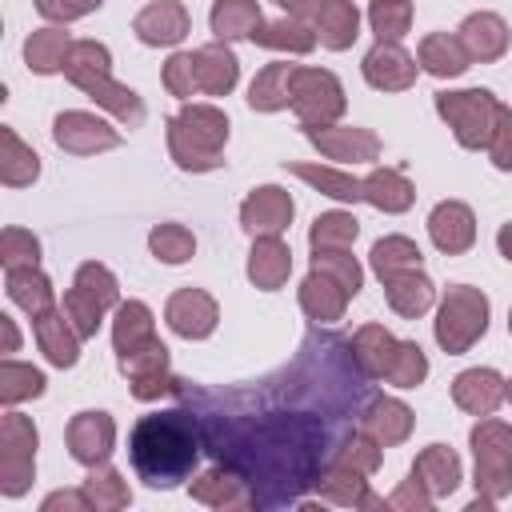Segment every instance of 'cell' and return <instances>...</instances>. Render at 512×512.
<instances>
[{
	"instance_id": "6da1fadb",
	"label": "cell",
	"mask_w": 512,
	"mask_h": 512,
	"mask_svg": "<svg viewBox=\"0 0 512 512\" xmlns=\"http://www.w3.org/2000/svg\"><path fill=\"white\" fill-rule=\"evenodd\" d=\"M132 464L152 488H172L196 464V428L188 412L144 416L132 432Z\"/></svg>"
},
{
	"instance_id": "7a4b0ae2",
	"label": "cell",
	"mask_w": 512,
	"mask_h": 512,
	"mask_svg": "<svg viewBox=\"0 0 512 512\" xmlns=\"http://www.w3.org/2000/svg\"><path fill=\"white\" fill-rule=\"evenodd\" d=\"M484 316H488V304L484 296L476 292H452L444 312H440V324H436V336L444 348H464L472 336L484 332Z\"/></svg>"
},
{
	"instance_id": "3957f363",
	"label": "cell",
	"mask_w": 512,
	"mask_h": 512,
	"mask_svg": "<svg viewBox=\"0 0 512 512\" xmlns=\"http://www.w3.org/2000/svg\"><path fill=\"white\" fill-rule=\"evenodd\" d=\"M472 444H476V476H484L496 488H508L512 484V436L500 424H488L472 432Z\"/></svg>"
},
{
	"instance_id": "277c9868",
	"label": "cell",
	"mask_w": 512,
	"mask_h": 512,
	"mask_svg": "<svg viewBox=\"0 0 512 512\" xmlns=\"http://www.w3.org/2000/svg\"><path fill=\"white\" fill-rule=\"evenodd\" d=\"M68 444H72V456L80 464H100L108 460L112 452V420L104 412H80L68 428Z\"/></svg>"
},
{
	"instance_id": "5b68a950",
	"label": "cell",
	"mask_w": 512,
	"mask_h": 512,
	"mask_svg": "<svg viewBox=\"0 0 512 512\" xmlns=\"http://www.w3.org/2000/svg\"><path fill=\"white\" fill-rule=\"evenodd\" d=\"M292 216V200L280 192V188H260L248 204H244V224L256 232H280Z\"/></svg>"
},
{
	"instance_id": "8992f818",
	"label": "cell",
	"mask_w": 512,
	"mask_h": 512,
	"mask_svg": "<svg viewBox=\"0 0 512 512\" xmlns=\"http://www.w3.org/2000/svg\"><path fill=\"white\" fill-rule=\"evenodd\" d=\"M168 320H172V328H176L180 336H204V332H212V324H216V308H212V300L200 296V292H180V296L172 300V308H168Z\"/></svg>"
},
{
	"instance_id": "52a82bcc",
	"label": "cell",
	"mask_w": 512,
	"mask_h": 512,
	"mask_svg": "<svg viewBox=\"0 0 512 512\" xmlns=\"http://www.w3.org/2000/svg\"><path fill=\"white\" fill-rule=\"evenodd\" d=\"M432 240L444 252H460L472 244V212L464 204H440L432 212Z\"/></svg>"
},
{
	"instance_id": "ba28073f",
	"label": "cell",
	"mask_w": 512,
	"mask_h": 512,
	"mask_svg": "<svg viewBox=\"0 0 512 512\" xmlns=\"http://www.w3.org/2000/svg\"><path fill=\"white\" fill-rule=\"evenodd\" d=\"M136 32L144 44H176L184 36V12L176 4H152L136 20Z\"/></svg>"
},
{
	"instance_id": "9c48e42d",
	"label": "cell",
	"mask_w": 512,
	"mask_h": 512,
	"mask_svg": "<svg viewBox=\"0 0 512 512\" xmlns=\"http://www.w3.org/2000/svg\"><path fill=\"white\" fill-rule=\"evenodd\" d=\"M456 400L464 404V408H472V412H492V404L500 400V376L496 372H464L460 380H456Z\"/></svg>"
},
{
	"instance_id": "30bf717a",
	"label": "cell",
	"mask_w": 512,
	"mask_h": 512,
	"mask_svg": "<svg viewBox=\"0 0 512 512\" xmlns=\"http://www.w3.org/2000/svg\"><path fill=\"white\" fill-rule=\"evenodd\" d=\"M8 296H12L16 304H24L28 312H36V316H44V308H48V300H52L48 280H44L40 272H32V264H28V268H8Z\"/></svg>"
},
{
	"instance_id": "8fae6325",
	"label": "cell",
	"mask_w": 512,
	"mask_h": 512,
	"mask_svg": "<svg viewBox=\"0 0 512 512\" xmlns=\"http://www.w3.org/2000/svg\"><path fill=\"white\" fill-rule=\"evenodd\" d=\"M260 12L252 0H220L212 12V28L216 36H256Z\"/></svg>"
},
{
	"instance_id": "7c38bea8",
	"label": "cell",
	"mask_w": 512,
	"mask_h": 512,
	"mask_svg": "<svg viewBox=\"0 0 512 512\" xmlns=\"http://www.w3.org/2000/svg\"><path fill=\"white\" fill-rule=\"evenodd\" d=\"M284 272H288V252H284V244H280V240H264V244L252 252V280L276 288Z\"/></svg>"
},
{
	"instance_id": "4fadbf2b",
	"label": "cell",
	"mask_w": 512,
	"mask_h": 512,
	"mask_svg": "<svg viewBox=\"0 0 512 512\" xmlns=\"http://www.w3.org/2000/svg\"><path fill=\"white\" fill-rule=\"evenodd\" d=\"M28 64L36 68V72H56L60 64H64V36L56 32V28H44L40 36H32L28 40Z\"/></svg>"
},
{
	"instance_id": "5bb4252c",
	"label": "cell",
	"mask_w": 512,
	"mask_h": 512,
	"mask_svg": "<svg viewBox=\"0 0 512 512\" xmlns=\"http://www.w3.org/2000/svg\"><path fill=\"white\" fill-rule=\"evenodd\" d=\"M424 64H428V72H436V76H456V72L468 68V64H464V52H460L456 44H448L444 36H436V40L424 44Z\"/></svg>"
},
{
	"instance_id": "9a60e30c",
	"label": "cell",
	"mask_w": 512,
	"mask_h": 512,
	"mask_svg": "<svg viewBox=\"0 0 512 512\" xmlns=\"http://www.w3.org/2000/svg\"><path fill=\"white\" fill-rule=\"evenodd\" d=\"M36 332H40V344H44V352H48V360L52 364H76V344H72V336L64 332H52V316H40L36 320Z\"/></svg>"
},
{
	"instance_id": "2e32d148",
	"label": "cell",
	"mask_w": 512,
	"mask_h": 512,
	"mask_svg": "<svg viewBox=\"0 0 512 512\" xmlns=\"http://www.w3.org/2000/svg\"><path fill=\"white\" fill-rule=\"evenodd\" d=\"M372 24L380 36H400L408 24V4L404 0H376L372 4Z\"/></svg>"
},
{
	"instance_id": "e0dca14e",
	"label": "cell",
	"mask_w": 512,
	"mask_h": 512,
	"mask_svg": "<svg viewBox=\"0 0 512 512\" xmlns=\"http://www.w3.org/2000/svg\"><path fill=\"white\" fill-rule=\"evenodd\" d=\"M352 236H356V220L352 216H340V212L320 216L316 228H312V244L316 248H328L332 240H352Z\"/></svg>"
},
{
	"instance_id": "ac0fdd59",
	"label": "cell",
	"mask_w": 512,
	"mask_h": 512,
	"mask_svg": "<svg viewBox=\"0 0 512 512\" xmlns=\"http://www.w3.org/2000/svg\"><path fill=\"white\" fill-rule=\"evenodd\" d=\"M152 248H156L164 260L180 264V260H188V252H192V236L180 232V228H156V232H152Z\"/></svg>"
},
{
	"instance_id": "d6986e66",
	"label": "cell",
	"mask_w": 512,
	"mask_h": 512,
	"mask_svg": "<svg viewBox=\"0 0 512 512\" xmlns=\"http://www.w3.org/2000/svg\"><path fill=\"white\" fill-rule=\"evenodd\" d=\"M296 172L308 176V180H316V184H324V188H332L328 196H336V200H356V196H364L356 180H344V176H336V172H316V168H296Z\"/></svg>"
},
{
	"instance_id": "ffe728a7",
	"label": "cell",
	"mask_w": 512,
	"mask_h": 512,
	"mask_svg": "<svg viewBox=\"0 0 512 512\" xmlns=\"http://www.w3.org/2000/svg\"><path fill=\"white\" fill-rule=\"evenodd\" d=\"M496 136H500V144L492 148V156L500 168H512V112H504V108H500V132Z\"/></svg>"
},
{
	"instance_id": "44dd1931",
	"label": "cell",
	"mask_w": 512,
	"mask_h": 512,
	"mask_svg": "<svg viewBox=\"0 0 512 512\" xmlns=\"http://www.w3.org/2000/svg\"><path fill=\"white\" fill-rule=\"evenodd\" d=\"M500 248H504V256L512 260V228H504V232H500Z\"/></svg>"
},
{
	"instance_id": "7402d4cb",
	"label": "cell",
	"mask_w": 512,
	"mask_h": 512,
	"mask_svg": "<svg viewBox=\"0 0 512 512\" xmlns=\"http://www.w3.org/2000/svg\"><path fill=\"white\" fill-rule=\"evenodd\" d=\"M92 4H96V8H100V0H72V12H76V16H80V12H88V8H92Z\"/></svg>"
}]
</instances>
